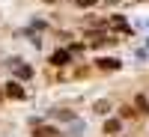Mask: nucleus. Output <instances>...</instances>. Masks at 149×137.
I'll return each mask as SVG.
<instances>
[{
    "mask_svg": "<svg viewBox=\"0 0 149 137\" xmlns=\"http://www.w3.org/2000/svg\"><path fill=\"white\" fill-rule=\"evenodd\" d=\"M98 0H74V6H81V9H90V6H95Z\"/></svg>",
    "mask_w": 149,
    "mask_h": 137,
    "instance_id": "nucleus-6",
    "label": "nucleus"
},
{
    "mask_svg": "<svg viewBox=\"0 0 149 137\" xmlns=\"http://www.w3.org/2000/svg\"><path fill=\"white\" fill-rule=\"evenodd\" d=\"M33 137H57V128L54 125H39V128H33Z\"/></svg>",
    "mask_w": 149,
    "mask_h": 137,
    "instance_id": "nucleus-3",
    "label": "nucleus"
},
{
    "mask_svg": "<svg viewBox=\"0 0 149 137\" xmlns=\"http://www.w3.org/2000/svg\"><path fill=\"white\" fill-rule=\"evenodd\" d=\"M48 3H57V0H48Z\"/></svg>",
    "mask_w": 149,
    "mask_h": 137,
    "instance_id": "nucleus-8",
    "label": "nucleus"
},
{
    "mask_svg": "<svg viewBox=\"0 0 149 137\" xmlns=\"http://www.w3.org/2000/svg\"><path fill=\"white\" fill-rule=\"evenodd\" d=\"M3 92H6V98H12V102H24V98H27V92H24V86H21V83H15V81H9Z\"/></svg>",
    "mask_w": 149,
    "mask_h": 137,
    "instance_id": "nucleus-1",
    "label": "nucleus"
},
{
    "mask_svg": "<svg viewBox=\"0 0 149 137\" xmlns=\"http://www.w3.org/2000/svg\"><path fill=\"white\" fill-rule=\"evenodd\" d=\"M137 107H140V110H149V102H146V95H137Z\"/></svg>",
    "mask_w": 149,
    "mask_h": 137,
    "instance_id": "nucleus-7",
    "label": "nucleus"
},
{
    "mask_svg": "<svg viewBox=\"0 0 149 137\" xmlns=\"http://www.w3.org/2000/svg\"><path fill=\"white\" fill-rule=\"evenodd\" d=\"M119 128H122L119 119H107V122H104V134H119Z\"/></svg>",
    "mask_w": 149,
    "mask_h": 137,
    "instance_id": "nucleus-5",
    "label": "nucleus"
},
{
    "mask_svg": "<svg viewBox=\"0 0 149 137\" xmlns=\"http://www.w3.org/2000/svg\"><path fill=\"white\" fill-rule=\"evenodd\" d=\"M95 66L104 69V72H116V69H119V60H113V57H98Z\"/></svg>",
    "mask_w": 149,
    "mask_h": 137,
    "instance_id": "nucleus-2",
    "label": "nucleus"
},
{
    "mask_svg": "<svg viewBox=\"0 0 149 137\" xmlns=\"http://www.w3.org/2000/svg\"><path fill=\"white\" fill-rule=\"evenodd\" d=\"M69 57H72L69 51H57V54H51V63H54V66H66Z\"/></svg>",
    "mask_w": 149,
    "mask_h": 137,
    "instance_id": "nucleus-4",
    "label": "nucleus"
}]
</instances>
